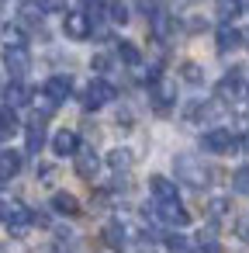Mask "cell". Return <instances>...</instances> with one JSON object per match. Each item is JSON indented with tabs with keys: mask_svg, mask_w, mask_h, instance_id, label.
Instances as JSON below:
<instances>
[{
	"mask_svg": "<svg viewBox=\"0 0 249 253\" xmlns=\"http://www.w3.org/2000/svg\"><path fill=\"white\" fill-rule=\"evenodd\" d=\"M107 163H111L114 170H128V167L135 163V156H132V149H111V153H107Z\"/></svg>",
	"mask_w": 249,
	"mask_h": 253,
	"instance_id": "603a6c76",
	"label": "cell"
},
{
	"mask_svg": "<svg viewBox=\"0 0 249 253\" xmlns=\"http://www.w3.org/2000/svg\"><path fill=\"white\" fill-rule=\"evenodd\" d=\"M76 149H80V135H76V132L63 128V132L52 135V153H56V156H76Z\"/></svg>",
	"mask_w": 249,
	"mask_h": 253,
	"instance_id": "8fae6325",
	"label": "cell"
},
{
	"mask_svg": "<svg viewBox=\"0 0 249 253\" xmlns=\"http://www.w3.org/2000/svg\"><path fill=\"white\" fill-rule=\"evenodd\" d=\"M52 173H56V170H52V167H38V177H42V180H45V184H49V180H52Z\"/></svg>",
	"mask_w": 249,
	"mask_h": 253,
	"instance_id": "74e56055",
	"label": "cell"
},
{
	"mask_svg": "<svg viewBox=\"0 0 249 253\" xmlns=\"http://www.w3.org/2000/svg\"><path fill=\"white\" fill-rule=\"evenodd\" d=\"M118 56H121L125 66H139V63H142V52H139L132 42H118Z\"/></svg>",
	"mask_w": 249,
	"mask_h": 253,
	"instance_id": "cb8c5ba5",
	"label": "cell"
},
{
	"mask_svg": "<svg viewBox=\"0 0 249 253\" xmlns=\"http://www.w3.org/2000/svg\"><path fill=\"white\" fill-rule=\"evenodd\" d=\"M208 208H211V215H225L228 211V198H211Z\"/></svg>",
	"mask_w": 249,
	"mask_h": 253,
	"instance_id": "d590c367",
	"label": "cell"
},
{
	"mask_svg": "<svg viewBox=\"0 0 249 253\" xmlns=\"http://www.w3.org/2000/svg\"><path fill=\"white\" fill-rule=\"evenodd\" d=\"M14 132H18V115H14V108H4L0 111V139H7Z\"/></svg>",
	"mask_w": 249,
	"mask_h": 253,
	"instance_id": "44dd1931",
	"label": "cell"
},
{
	"mask_svg": "<svg viewBox=\"0 0 249 253\" xmlns=\"http://www.w3.org/2000/svg\"><path fill=\"white\" fill-rule=\"evenodd\" d=\"M139 11H142L145 18H152V14L159 11V4H156V0H139Z\"/></svg>",
	"mask_w": 249,
	"mask_h": 253,
	"instance_id": "8d00e7d4",
	"label": "cell"
},
{
	"mask_svg": "<svg viewBox=\"0 0 249 253\" xmlns=\"http://www.w3.org/2000/svg\"><path fill=\"white\" fill-rule=\"evenodd\" d=\"M4 211H7V205H4V201H0V222H4Z\"/></svg>",
	"mask_w": 249,
	"mask_h": 253,
	"instance_id": "f35d334b",
	"label": "cell"
},
{
	"mask_svg": "<svg viewBox=\"0 0 249 253\" xmlns=\"http://www.w3.org/2000/svg\"><path fill=\"white\" fill-rule=\"evenodd\" d=\"M52 208H56L59 215H76V211H80V201H76V194H70V191H56V194H52Z\"/></svg>",
	"mask_w": 249,
	"mask_h": 253,
	"instance_id": "d6986e66",
	"label": "cell"
},
{
	"mask_svg": "<svg viewBox=\"0 0 249 253\" xmlns=\"http://www.w3.org/2000/svg\"><path fill=\"white\" fill-rule=\"evenodd\" d=\"M63 32H66V39L83 42V39L94 35V21H90L83 11H66V18H63Z\"/></svg>",
	"mask_w": 249,
	"mask_h": 253,
	"instance_id": "277c9868",
	"label": "cell"
},
{
	"mask_svg": "<svg viewBox=\"0 0 249 253\" xmlns=\"http://www.w3.org/2000/svg\"><path fill=\"white\" fill-rule=\"evenodd\" d=\"M218 14H221L225 21H235V18L242 14V0H221V4H218Z\"/></svg>",
	"mask_w": 249,
	"mask_h": 253,
	"instance_id": "4316f807",
	"label": "cell"
},
{
	"mask_svg": "<svg viewBox=\"0 0 249 253\" xmlns=\"http://www.w3.org/2000/svg\"><path fill=\"white\" fill-rule=\"evenodd\" d=\"M4 104L7 108H25V104H32V87H25L18 77L4 87Z\"/></svg>",
	"mask_w": 249,
	"mask_h": 253,
	"instance_id": "9c48e42d",
	"label": "cell"
},
{
	"mask_svg": "<svg viewBox=\"0 0 249 253\" xmlns=\"http://www.w3.org/2000/svg\"><path fill=\"white\" fill-rule=\"evenodd\" d=\"M104 243H107L111 250H125V246H128V229H125L121 222H107V225H104Z\"/></svg>",
	"mask_w": 249,
	"mask_h": 253,
	"instance_id": "ac0fdd59",
	"label": "cell"
},
{
	"mask_svg": "<svg viewBox=\"0 0 249 253\" xmlns=\"http://www.w3.org/2000/svg\"><path fill=\"white\" fill-rule=\"evenodd\" d=\"M118 97V90L107 84V80H90V87L83 90V108L87 111H101L104 104H111Z\"/></svg>",
	"mask_w": 249,
	"mask_h": 253,
	"instance_id": "7a4b0ae2",
	"label": "cell"
},
{
	"mask_svg": "<svg viewBox=\"0 0 249 253\" xmlns=\"http://www.w3.org/2000/svg\"><path fill=\"white\" fill-rule=\"evenodd\" d=\"M173 170H177V180H183L187 187H204V184L211 180V170H208L197 156H190V153L177 156V160H173Z\"/></svg>",
	"mask_w": 249,
	"mask_h": 253,
	"instance_id": "6da1fadb",
	"label": "cell"
},
{
	"mask_svg": "<svg viewBox=\"0 0 249 253\" xmlns=\"http://www.w3.org/2000/svg\"><path fill=\"white\" fill-rule=\"evenodd\" d=\"M180 77H183L187 84H201V80H204V70H201L197 63H183V66H180Z\"/></svg>",
	"mask_w": 249,
	"mask_h": 253,
	"instance_id": "83f0119b",
	"label": "cell"
},
{
	"mask_svg": "<svg viewBox=\"0 0 249 253\" xmlns=\"http://www.w3.org/2000/svg\"><path fill=\"white\" fill-rule=\"evenodd\" d=\"M149 191H152L156 201H173V198H177V180L156 173V177H149Z\"/></svg>",
	"mask_w": 249,
	"mask_h": 253,
	"instance_id": "2e32d148",
	"label": "cell"
},
{
	"mask_svg": "<svg viewBox=\"0 0 249 253\" xmlns=\"http://www.w3.org/2000/svg\"><path fill=\"white\" fill-rule=\"evenodd\" d=\"M149 101H152V108H156L159 115H166V111L177 104V87L166 84V80H152V84H149Z\"/></svg>",
	"mask_w": 249,
	"mask_h": 253,
	"instance_id": "8992f818",
	"label": "cell"
},
{
	"mask_svg": "<svg viewBox=\"0 0 249 253\" xmlns=\"http://www.w3.org/2000/svg\"><path fill=\"white\" fill-rule=\"evenodd\" d=\"M152 215L159 218V222H166V225H187L190 222V215H187V208L173 198V201H156V208H152Z\"/></svg>",
	"mask_w": 249,
	"mask_h": 253,
	"instance_id": "52a82bcc",
	"label": "cell"
},
{
	"mask_svg": "<svg viewBox=\"0 0 249 253\" xmlns=\"http://www.w3.org/2000/svg\"><path fill=\"white\" fill-rule=\"evenodd\" d=\"M4 39H7V45H25V35H21L18 25H11V28L4 32Z\"/></svg>",
	"mask_w": 249,
	"mask_h": 253,
	"instance_id": "836d02e7",
	"label": "cell"
},
{
	"mask_svg": "<svg viewBox=\"0 0 249 253\" xmlns=\"http://www.w3.org/2000/svg\"><path fill=\"white\" fill-rule=\"evenodd\" d=\"M197 253H221V246H218L211 236H204V232H201V250H197Z\"/></svg>",
	"mask_w": 249,
	"mask_h": 253,
	"instance_id": "e575fe53",
	"label": "cell"
},
{
	"mask_svg": "<svg viewBox=\"0 0 249 253\" xmlns=\"http://www.w3.org/2000/svg\"><path fill=\"white\" fill-rule=\"evenodd\" d=\"M80 4H83V14L87 18H104V0H80Z\"/></svg>",
	"mask_w": 249,
	"mask_h": 253,
	"instance_id": "f546056e",
	"label": "cell"
},
{
	"mask_svg": "<svg viewBox=\"0 0 249 253\" xmlns=\"http://www.w3.org/2000/svg\"><path fill=\"white\" fill-rule=\"evenodd\" d=\"M42 90H45L56 104H63V101H70V94H73V80H70V77H49Z\"/></svg>",
	"mask_w": 249,
	"mask_h": 253,
	"instance_id": "7c38bea8",
	"label": "cell"
},
{
	"mask_svg": "<svg viewBox=\"0 0 249 253\" xmlns=\"http://www.w3.org/2000/svg\"><path fill=\"white\" fill-rule=\"evenodd\" d=\"M32 104H35L38 118H49V115H52V111L59 108V104H56V101H52V97H49L45 90H42V94H32Z\"/></svg>",
	"mask_w": 249,
	"mask_h": 253,
	"instance_id": "7402d4cb",
	"label": "cell"
},
{
	"mask_svg": "<svg viewBox=\"0 0 249 253\" xmlns=\"http://www.w3.org/2000/svg\"><path fill=\"white\" fill-rule=\"evenodd\" d=\"M232 187H235L239 194H249V167H239V170L232 173Z\"/></svg>",
	"mask_w": 249,
	"mask_h": 253,
	"instance_id": "f1b7e54d",
	"label": "cell"
},
{
	"mask_svg": "<svg viewBox=\"0 0 249 253\" xmlns=\"http://www.w3.org/2000/svg\"><path fill=\"white\" fill-rule=\"evenodd\" d=\"M4 184H7V177H0V191H4Z\"/></svg>",
	"mask_w": 249,
	"mask_h": 253,
	"instance_id": "ab89813d",
	"label": "cell"
},
{
	"mask_svg": "<svg viewBox=\"0 0 249 253\" xmlns=\"http://www.w3.org/2000/svg\"><path fill=\"white\" fill-rule=\"evenodd\" d=\"M235 146H239V139H235L228 128H211V132L201 135V149H204V153H214V156H225V153H232Z\"/></svg>",
	"mask_w": 249,
	"mask_h": 253,
	"instance_id": "3957f363",
	"label": "cell"
},
{
	"mask_svg": "<svg viewBox=\"0 0 249 253\" xmlns=\"http://www.w3.org/2000/svg\"><path fill=\"white\" fill-rule=\"evenodd\" d=\"M25 167V156L18 149H0V177H18Z\"/></svg>",
	"mask_w": 249,
	"mask_h": 253,
	"instance_id": "4fadbf2b",
	"label": "cell"
},
{
	"mask_svg": "<svg viewBox=\"0 0 249 253\" xmlns=\"http://www.w3.org/2000/svg\"><path fill=\"white\" fill-rule=\"evenodd\" d=\"M97 170H101L97 153H90V149H76V173H80V177H87V180H94V177H97Z\"/></svg>",
	"mask_w": 249,
	"mask_h": 253,
	"instance_id": "9a60e30c",
	"label": "cell"
},
{
	"mask_svg": "<svg viewBox=\"0 0 249 253\" xmlns=\"http://www.w3.org/2000/svg\"><path fill=\"white\" fill-rule=\"evenodd\" d=\"M45 146V118H35L28 128H25V149L28 153H38Z\"/></svg>",
	"mask_w": 249,
	"mask_h": 253,
	"instance_id": "5bb4252c",
	"label": "cell"
},
{
	"mask_svg": "<svg viewBox=\"0 0 249 253\" xmlns=\"http://www.w3.org/2000/svg\"><path fill=\"white\" fill-rule=\"evenodd\" d=\"M104 14H107L114 25H125V21H128V7L121 4V0H111V4L104 7Z\"/></svg>",
	"mask_w": 249,
	"mask_h": 253,
	"instance_id": "484cf974",
	"label": "cell"
},
{
	"mask_svg": "<svg viewBox=\"0 0 249 253\" xmlns=\"http://www.w3.org/2000/svg\"><path fill=\"white\" fill-rule=\"evenodd\" d=\"M4 222H7V229H11L14 236H25V232L35 225L32 211H28L25 205H7V211H4Z\"/></svg>",
	"mask_w": 249,
	"mask_h": 253,
	"instance_id": "ba28073f",
	"label": "cell"
},
{
	"mask_svg": "<svg viewBox=\"0 0 249 253\" xmlns=\"http://www.w3.org/2000/svg\"><path fill=\"white\" fill-rule=\"evenodd\" d=\"M35 7L45 14V11H66V0H35Z\"/></svg>",
	"mask_w": 249,
	"mask_h": 253,
	"instance_id": "d6a6232c",
	"label": "cell"
},
{
	"mask_svg": "<svg viewBox=\"0 0 249 253\" xmlns=\"http://www.w3.org/2000/svg\"><path fill=\"white\" fill-rule=\"evenodd\" d=\"M4 66L11 77H25L32 70V56H28V45H4Z\"/></svg>",
	"mask_w": 249,
	"mask_h": 253,
	"instance_id": "5b68a950",
	"label": "cell"
},
{
	"mask_svg": "<svg viewBox=\"0 0 249 253\" xmlns=\"http://www.w3.org/2000/svg\"><path fill=\"white\" fill-rule=\"evenodd\" d=\"M166 253H194V246H190L187 236L173 232V236H166Z\"/></svg>",
	"mask_w": 249,
	"mask_h": 253,
	"instance_id": "d4e9b609",
	"label": "cell"
},
{
	"mask_svg": "<svg viewBox=\"0 0 249 253\" xmlns=\"http://www.w3.org/2000/svg\"><path fill=\"white\" fill-rule=\"evenodd\" d=\"M218 97L221 101H235V97H242V90H246V84H242V73H225L221 80H218Z\"/></svg>",
	"mask_w": 249,
	"mask_h": 253,
	"instance_id": "30bf717a",
	"label": "cell"
},
{
	"mask_svg": "<svg viewBox=\"0 0 249 253\" xmlns=\"http://www.w3.org/2000/svg\"><path fill=\"white\" fill-rule=\"evenodd\" d=\"M214 39H218V52H232V49H239V45H242V32H239V28H232V25H221Z\"/></svg>",
	"mask_w": 249,
	"mask_h": 253,
	"instance_id": "e0dca14e",
	"label": "cell"
},
{
	"mask_svg": "<svg viewBox=\"0 0 249 253\" xmlns=\"http://www.w3.org/2000/svg\"><path fill=\"white\" fill-rule=\"evenodd\" d=\"M246 149H249V139H246Z\"/></svg>",
	"mask_w": 249,
	"mask_h": 253,
	"instance_id": "60d3db41",
	"label": "cell"
},
{
	"mask_svg": "<svg viewBox=\"0 0 249 253\" xmlns=\"http://www.w3.org/2000/svg\"><path fill=\"white\" fill-rule=\"evenodd\" d=\"M90 70H94V73H107V70H111V56L97 52V56L90 59Z\"/></svg>",
	"mask_w": 249,
	"mask_h": 253,
	"instance_id": "1f68e13d",
	"label": "cell"
},
{
	"mask_svg": "<svg viewBox=\"0 0 249 253\" xmlns=\"http://www.w3.org/2000/svg\"><path fill=\"white\" fill-rule=\"evenodd\" d=\"M56 236H59V239H56V243H59V250H76V232H70V229H59Z\"/></svg>",
	"mask_w": 249,
	"mask_h": 253,
	"instance_id": "4dcf8cb0",
	"label": "cell"
},
{
	"mask_svg": "<svg viewBox=\"0 0 249 253\" xmlns=\"http://www.w3.org/2000/svg\"><path fill=\"white\" fill-rule=\"evenodd\" d=\"M208 118H214V104H208V101L187 104V122H208Z\"/></svg>",
	"mask_w": 249,
	"mask_h": 253,
	"instance_id": "ffe728a7",
	"label": "cell"
}]
</instances>
